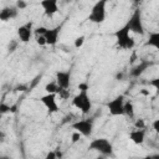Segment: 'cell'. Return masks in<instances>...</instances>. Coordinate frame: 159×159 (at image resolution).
Wrapping results in <instances>:
<instances>
[{
	"label": "cell",
	"instance_id": "1",
	"mask_svg": "<svg viewBox=\"0 0 159 159\" xmlns=\"http://www.w3.org/2000/svg\"><path fill=\"white\" fill-rule=\"evenodd\" d=\"M114 39H116V45L122 48V50H132L135 45V41L133 39V36L130 35L129 29L123 25L120 29L114 31Z\"/></svg>",
	"mask_w": 159,
	"mask_h": 159
},
{
	"label": "cell",
	"instance_id": "2",
	"mask_svg": "<svg viewBox=\"0 0 159 159\" xmlns=\"http://www.w3.org/2000/svg\"><path fill=\"white\" fill-rule=\"evenodd\" d=\"M71 103L82 114H88L92 109V99L88 94V91H80L76 96H73Z\"/></svg>",
	"mask_w": 159,
	"mask_h": 159
},
{
	"label": "cell",
	"instance_id": "3",
	"mask_svg": "<svg viewBox=\"0 0 159 159\" xmlns=\"http://www.w3.org/2000/svg\"><path fill=\"white\" fill-rule=\"evenodd\" d=\"M89 150H94L103 157H112L113 155V145L107 138H94L88 144Z\"/></svg>",
	"mask_w": 159,
	"mask_h": 159
},
{
	"label": "cell",
	"instance_id": "4",
	"mask_svg": "<svg viewBox=\"0 0 159 159\" xmlns=\"http://www.w3.org/2000/svg\"><path fill=\"white\" fill-rule=\"evenodd\" d=\"M124 25L129 29L130 34H135V35H140V36L144 35V24H143V19H142V10L135 9Z\"/></svg>",
	"mask_w": 159,
	"mask_h": 159
},
{
	"label": "cell",
	"instance_id": "5",
	"mask_svg": "<svg viewBox=\"0 0 159 159\" xmlns=\"http://www.w3.org/2000/svg\"><path fill=\"white\" fill-rule=\"evenodd\" d=\"M106 6H107V1L106 0H99L97 1L91 11H89V15H88V20L93 24H102L106 20V15H107V11H106Z\"/></svg>",
	"mask_w": 159,
	"mask_h": 159
},
{
	"label": "cell",
	"instance_id": "6",
	"mask_svg": "<svg viewBox=\"0 0 159 159\" xmlns=\"http://www.w3.org/2000/svg\"><path fill=\"white\" fill-rule=\"evenodd\" d=\"M124 104H125V98L123 94H118L114 98H112L107 103V109L108 113L112 117H119L124 116Z\"/></svg>",
	"mask_w": 159,
	"mask_h": 159
},
{
	"label": "cell",
	"instance_id": "7",
	"mask_svg": "<svg viewBox=\"0 0 159 159\" xmlns=\"http://www.w3.org/2000/svg\"><path fill=\"white\" fill-rule=\"evenodd\" d=\"M71 128L75 129V132H78L82 137L89 138L93 132V120L92 119H78L71 124Z\"/></svg>",
	"mask_w": 159,
	"mask_h": 159
},
{
	"label": "cell",
	"instance_id": "8",
	"mask_svg": "<svg viewBox=\"0 0 159 159\" xmlns=\"http://www.w3.org/2000/svg\"><path fill=\"white\" fill-rule=\"evenodd\" d=\"M40 102L43 104V107L47 109L50 114L58 112V104H57V94L46 93L40 97Z\"/></svg>",
	"mask_w": 159,
	"mask_h": 159
},
{
	"label": "cell",
	"instance_id": "9",
	"mask_svg": "<svg viewBox=\"0 0 159 159\" xmlns=\"http://www.w3.org/2000/svg\"><path fill=\"white\" fill-rule=\"evenodd\" d=\"M55 81L62 89H68L71 87V71H57L55 76Z\"/></svg>",
	"mask_w": 159,
	"mask_h": 159
},
{
	"label": "cell",
	"instance_id": "10",
	"mask_svg": "<svg viewBox=\"0 0 159 159\" xmlns=\"http://www.w3.org/2000/svg\"><path fill=\"white\" fill-rule=\"evenodd\" d=\"M154 65L153 61H149V60H142L138 65H135L134 67H132V70L129 71V76L133 77V78H139L149 67H152Z\"/></svg>",
	"mask_w": 159,
	"mask_h": 159
},
{
	"label": "cell",
	"instance_id": "11",
	"mask_svg": "<svg viewBox=\"0 0 159 159\" xmlns=\"http://www.w3.org/2000/svg\"><path fill=\"white\" fill-rule=\"evenodd\" d=\"M16 32H17L19 40L21 42H24V43H27L31 40V36H32V32H34V30H32V22L30 21L27 24H24V25L19 26Z\"/></svg>",
	"mask_w": 159,
	"mask_h": 159
},
{
	"label": "cell",
	"instance_id": "12",
	"mask_svg": "<svg viewBox=\"0 0 159 159\" xmlns=\"http://www.w3.org/2000/svg\"><path fill=\"white\" fill-rule=\"evenodd\" d=\"M40 6L43 10V14L48 17H52L55 14L58 12V2L57 0H42Z\"/></svg>",
	"mask_w": 159,
	"mask_h": 159
},
{
	"label": "cell",
	"instance_id": "13",
	"mask_svg": "<svg viewBox=\"0 0 159 159\" xmlns=\"http://www.w3.org/2000/svg\"><path fill=\"white\" fill-rule=\"evenodd\" d=\"M61 34V26H56L52 29H47V31L45 32V40H46V45L48 46H55L58 42V36Z\"/></svg>",
	"mask_w": 159,
	"mask_h": 159
},
{
	"label": "cell",
	"instance_id": "14",
	"mask_svg": "<svg viewBox=\"0 0 159 159\" xmlns=\"http://www.w3.org/2000/svg\"><path fill=\"white\" fill-rule=\"evenodd\" d=\"M17 15H19V9L16 6H5L0 11V20L2 22H6L9 20L17 17Z\"/></svg>",
	"mask_w": 159,
	"mask_h": 159
},
{
	"label": "cell",
	"instance_id": "15",
	"mask_svg": "<svg viewBox=\"0 0 159 159\" xmlns=\"http://www.w3.org/2000/svg\"><path fill=\"white\" fill-rule=\"evenodd\" d=\"M128 137H129V139H130L134 144L140 145V144H143L144 140H145V129H135V128H134L133 130L129 132Z\"/></svg>",
	"mask_w": 159,
	"mask_h": 159
},
{
	"label": "cell",
	"instance_id": "16",
	"mask_svg": "<svg viewBox=\"0 0 159 159\" xmlns=\"http://www.w3.org/2000/svg\"><path fill=\"white\" fill-rule=\"evenodd\" d=\"M147 46H150V47L159 50V31L149 34L148 40H147Z\"/></svg>",
	"mask_w": 159,
	"mask_h": 159
},
{
	"label": "cell",
	"instance_id": "17",
	"mask_svg": "<svg viewBox=\"0 0 159 159\" xmlns=\"http://www.w3.org/2000/svg\"><path fill=\"white\" fill-rule=\"evenodd\" d=\"M45 91H46V93L58 94V92L61 91V88L58 87V84L56 83V81H51V82L46 83V86H45Z\"/></svg>",
	"mask_w": 159,
	"mask_h": 159
},
{
	"label": "cell",
	"instance_id": "18",
	"mask_svg": "<svg viewBox=\"0 0 159 159\" xmlns=\"http://www.w3.org/2000/svg\"><path fill=\"white\" fill-rule=\"evenodd\" d=\"M124 116H127L129 118H134V106H133V102L130 99L125 101V104H124Z\"/></svg>",
	"mask_w": 159,
	"mask_h": 159
},
{
	"label": "cell",
	"instance_id": "19",
	"mask_svg": "<svg viewBox=\"0 0 159 159\" xmlns=\"http://www.w3.org/2000/svg\"><path fill=\"white\" fill-rule=\"evenodd\" d=\"M12 111H14L12 107H10L9 104H6L5 102H1V104H0V113L1 114H6V113L12 112Z\"/></svg>",
	"mask_w": 159,
	"mask_h": 159
},
{
	"label": "cell",
	"instance_id": "20",
	"mask_svg": "<svg viewBox=\"0 0 159 159\" xmlns=\"http://www.w3.org/2000/svg\"><path fill=\"white\" fill-rule=\"evenodd\" d=\"M149 86H152L154 89H155V92H157V94L159 96V77H155V78H153V80H150L149 82Z\"/></svg>",
	"mask_w": 159,
	"mask_h": 159
},
{
	"label": "cell",
	"instance_id": "21",
	"mask_svg": "<svg viewBox=\"0 0 159 159\" xmlns=\"http://www.w3.org/2000/svg\"><path fill=\"white\" fill-rule=\"evenodd\" d=\"M84 41H86V37L83 36V35H81V36H78V37H76V40H75V47L76 48H80V47H82L83 46V43H84Z\"/></svg>",
	"mask_w": 159,
	"mask_h": 159
},
{
	"label": "cell",
	"instance_id": "22",
	"mask_svg": "<svg viewBox=\"0 0 159 159\" xmlns=\"http://www.w3.org/2000/svg\"><path fill=\"white\" fill-rule=\"evenodd\" d=\"M134 128L135 129H145V122L144 119H135L134 120Z\"/></svg>",
	"mask_w": 159,
	"mask_h": 159
},
{
	"label": "cell",
	"instance_id": "23",
	"mask_svg": "<svg viewBox=\"0 0 159 159\" xmlns=\"http://www.w3.org/2000/svg\"><path fill=\"white\" fill-rule=\"evenodd\" d=\"M46 31H47V27H45V26H39V27H36L34 30V32H35L36 36H43Z\"/></svg>",
	"mask_w": 159,
	"mask_h": 159
},
{
	"label": "cell",
	"instance_id": "24",
	"mask_svg": "<svg viewBox=\"0 0 159 159\" xmlns=\"http://www.w3.org/2000/svg\"><path fill=\"white\" fill-rule=\"evenodd\" d=\"M57 96H60V98H62V99H67V98L70 97V91H68V89H62V88H61V91L58 92Z\"/></svg>",
	"mask_w": 159,
	"mask_h": 159
},
{
	"label": "cell",
	"instance_id": "25",
	"mask_svg": "<svg viewBox=\"0 0 159 159\" xmlns=\"http://www.w3.org/2000/svg\"><path fill=\"white\" fill-rule=\"evenodd\" d=\"M15 6H16L19 10H24V9L27 6V2H26V1H24V0H17V1H16V4H15Z\"/></svg>",
	"mask_w": 159,
	"mask_h": 159
},
{
	"label": "cell",
	"instance_id": "26",
	"mask_svg": "<svg viewBox=\"0 0 159 159\" xmlns=\"http://www.w3.org/2000/svg\"><path fill=\"white\" fill-rule=\"evenodd\" d=\"M81 138H82V135H81L78 132H73L72 135H71V142H72V143H77Z\"/></svg>",
	"mask_w": 159,
	"mask_h": 159
},
{
	"label": "cell",
	"instance_id": "27",
	"mask_svg": "<svg viewBox=\"0 0 159 159\" xmlns=\"http://www.w3.org/2000/svg\"><path fill=\"white\" fill-rule=\"evenodd\" d=\"M36 42H37V45H40V46H45V45H46L45 36H36Z\"/></svg>",
	"mask_w": 159,
	"mask_h": 159
},
{
	"label": "cell",
	"instance_id": "28",
	"mask_svg": "<svg viewBox=\"0 0 159 159\" xmlns=\"http://www.w3.org/2000/svg\"><path fill=\"white\" fill-rule=\"evenodd\" d=\"M78 89L80 91H88L89 89V86H88L87 82H82V83L78 84Z\"/></svg>",
	"mask_w": 159,
	"mask_h": 159
},
{
	"label": "cell",
	"instance_id": "29",
	"mask_svg": "<svg viewBox=\"0 0 159 159\" xmlns=\"http://www.w3.org/2000/svg\"><path fill=\"white\" fill-rule=\"evenodd\" d=\"M152 127H153V129L159 134V118H157V119L152 123Z\"/></svg>",
	"mask_w": 159,
	"mask_h": 159
},
{
	"label": "cell",
	"instance_id": "30",
	"mask_svg": "<svg viewBox=\"0 0 159 159\" xmlns=\"http://www.w3.org/2000/svg\"><path fill=\"white\" fill-rule=\"evenodd\" d=\"M45 159H58V158H57L56 152H50V153L46 155V158H45Z\"/></svg>",
	"mask_w": 159,
	"mask_h": 159
},
{
	"label": "cell",
	"instance_id": "31",
	"mask_svg": "<svg viewBox=\"0 0 159 159\" xmlns=\"http://www.w3.org/2000/svg\"><path fill=\"white\" fill-rule=\"evenodd\" d=\"M16 46H17V42L16 41H11V45H9V51L10 52H14L15 48H16Z\"/></svg>",
	"mask_w": 159,
	"mask_h": 159
},
{
	"label": "cell",
	"instance_id": "32",
	"mask_svg": "<svg viewBox=\"0 0 159 159\" xmlns=\"http://www.w3.org/2000/svg\"><path fill=\"white\" fill-rule=\"evenodd\" d=\"M122 77H123V75H122V73H118V75L116 76V78H117L118 81H120V80H122Z\"/></svg>",
	"mask_w": 159,
	"mask_h": 159
},
{
	"label": "cell",
	"instance_id": "33",
	"mask_svg": "<svg viewBox=\"0 0 159 159\" xmlns=\"http://www.w3.org/2000/svg\"><path fill=\"white\" fill-rule=\"evenodd\" d=\"M153 155V159H159V153H157V154H152Z\"/></svg>",
	"mask_w": 159,
	"mask_h": 159
},
{
	"label": "cell",
	"instance_id": "34",
	"mask_svg": "<svg viewBox=\"0 0 159 159\" xmlns=\"http://www.w3.org/2000/svg\"><path fill=\"white\" fill-rule=\"evenodd\" d=\"M143 159H153V155H152V154H149V155H145Z\"/></svg>",
	"mask_w": 159,
	"mask_h": 159
},
{
	"label": "cell",
	"instance_id": "35",
	"mask_svg": "<svg viewBox=\"0 0 159 159\" xmlns=\"http://www.w3.org/2000/svg\"><path fill=\"white\" fill-rule=\"evenodd\" d=\"M0 159H11V158H10L9 155H1V157H0Z\"/></svg>",
	"mask_w": 159,
	"mask_h": 159
},
{
	"label": "cell",
	"instance_id": "36",
	"mask_svg": "<svg viewBox=\"0 0 159 159\" xmlns=\"http://www.w3.org/2000/svg\"><path fill=\"white\" fill-rule=\"evenodd\" d=\"M106 157H103V155H99V157H96V158H93V159H104Z\"/></svg>",
	"mask_w": 159,
	"mask_h": 159
}]
</instances>
